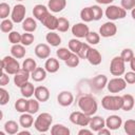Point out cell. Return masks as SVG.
Returning <instances> with one entry per match:
<instances>
[{
	"label": "cell",
	"instance_id": "1",
	"mask_svg": "<svg viewBox=\"0 0 135 135\" xmlns=\"http://www.w3.org/2000/svg\"><path fill=\"white\" fill-rule=\"evenodd\" d=\"M78 107H79L80 111H82L86 115L93 116L96 114V112L98 110V102L95 97H93L92 95L85 94V95H82L81 97H79Z\"/></svg>",
	"mask_w": 135,
	"mask_h": 135
},
{
	"label": "cell",
	"instance_id": "2",
	"mask_svg": "<svg viewBox=\"0 0 135 135\" xmlns=\"http://www.w3.org/2000/svg\"><path fill=\"white\" fill-rule=\"evenodd\" d=\"M53 123V116L50 113L43 112L37 116V118L34 121V128L39 133H46Z\"/></svg>",
	"mask_w": 135,
	"mask_h": 135
},
{
	"label": "cell",
	"instance_id": "3",
	"mask_svg": "<svg viewBox=\"0 0 135 135\" xmlns=\"http://www.w3.org/2000/svg\"><path fill=\"white\" fill-rule=\"evenodd\" d=\"M101 105L107 111H118L122 108V96L105 95L101 99Z\"/></svg>",
	"mask_w": 135,
	"mask_h": 135
},
{
	"label": "cell",
	"instance_id": "4",
	"mask_svg": "<svg viewBox=\"0 0 135 135\" xmlns=\"http://www.w3.org/2000/svg\"><path fill=\"white\" fill-rule=\"evenodd\" d=\"M1 65H2V71L7 73L8 75H15L21 69L17 58L13 57L12 55L3 57L1 61Z\"/></svg>",
	"mask_w": 135,
	"mask_h": 135
},
{
	"label": "cell",
	"instance_id": "5",
	"mask_svg": "<svg viewBox=\"0 0 135 135\" xmlns=\"http://www.w3.org/2000/svg\"><path fill=\"white\" fill-rule=\"evenodd\" d=\"M104 15L105 17L110 20V21H115V20H119V19H123L127 15V11L124 8H122L121 6L118 5H114V4H110L105 11H104Z\"/></svg>",
	"mask_w": 135,
	"mask_h": 135
},
{
	"label": "cell",
	"instance_id": "6",
	"mask_svg": "<svg viewBox=\"0 0 135 135\" xmlns=\"http://www.w3.org/2000/svg\"><path fill=\"white\" fill-rule=\"evenodd\" d=\"M110 73L115 77H120L126 73V62L120 56H115L110 62Z\"/></svg>",
	"mask_w": 135,
	"mask_h": 135
},
{
	"label": "cell",
	"instance_id": "7",
	"mask_svg": "<svg viewBox=\"0 0 135 135\" xmlns=\"http://www.w3.org/2000/svg\"><path fill=\"white\" fill-rule=\"evenodd\" d=\"M70 121L76 126H80L82 128L88 127L91 120V116L86 115L82 111H75L70 114Z\"/></svg>",
	"mask_w": 135,
	"mask_h": 135
},
{
	"label": "cell",
	"instance_id": "8",
	"mask_svg": "<svg viewBox=\"0 0 135 135\" xmlns=\"http://www.w3.org/2000/svg\"><path fill=\"white\" fill-rule=\"evenodd\" d=\"M107 88L110 93L116 94V93L123 91L127 88V81L122 77H114L108 81Z\"/></svg>",
	"mask_w": 135,
	"mask_h": 135
},
{
	"label": "cell",
	"instance_id": "9",
	"mask_svg": "<svg viewBox=\"0 0 135 135\" xmlns=\"http://www.w3.org/2000/svg\"><path fill=\"white\" fill-rule=\"evenodd\" d=\"M25 14H26V8L23 4L19 3L16 4L11 13V19L13 20L14 23H22L23 20L25 19Z\"/></svg>",
	"mask_w": 135,
	"mask_h": 135
},
{
	"label": "cell",
	"instance_id": "10",
	"mask_svg": "<svg viewBox=\"0 0 135 135\" xmlns=\"http://www.w3.org/2000/svg\"><path fill=\"white\" fill-rule=\"evenodd\" d=\"M117 33V25L113 21H108L104 22L100 27H99V35L103 38H110L115 36Z\"/></svg>",
	"mask_w": 135,
	"mask_h": 135
},
{
	"label": "cell",
	"instance_id": "11",
	"mask_svg": "<svg viewBox=\"0 0 135 135\" xmlns=\"http://www.w3.org/2000/svg\"><path fill=\"white\" fill-rule=\"evenodd\" d=\"M71 31H72V34H73L76 38H78V39H80V38H85V37L88 36V34L90 33V28H89V26L85 24V22H78V23H75V24L72 26Z\"/></svg>",
	"mask_w": 135,
	"mask_h": 135
},
{
	"label": "cell",
	"instance_id": "12",
	"mask_svg": "<svg viewBox=\"0 0 135 135\" xmlns=\"http://www.w3.org/2000/svg\"><path fill=\"white\" fill-rule=\"evenodd\" d=\"M30 77H31V73L21 68V69L14 75V83H15L16 86L20 88L21 85H23L25 82L28 81Z\"/></svg>",
	"mask_w": 135,
	"mask_h": 135
},
{
	"label": "cell",
	"instance_id": "13",
	"mask_svg": "<svg viewBox=\"0 0 135 135\" xmlns=\"http://www.w3.org/2000/svg\"><path fill=\"white\" fill-rule=\"evenodd\" d=\"M74 101V95L69 91H62L57 96V102L61 107H70Z\"/></svg>",
	"mask_w": 135,
	"mask_h": 135
},
{
	"label": "cell",
	"instance_id": "14",
	"mask_svg": "<svg viewBox=\"0 0 135 135\" xmlns=\"http://www.w3.org/2000/svg\"><path fill=\"white\" fill-rule=\"evenodd\" d=\"M49 7L43 5V4H36L34 7H33V16L35 19L39 20L40 22L50 14L49 12Z\"/></svg>",
	"mask_w": 135,
	"mask_h": 135
},
{
	"label": "cell",
	"instance_id": "15",
	"mask_svg": "<svg viewBox=\"0 0 135 135\" xmlns=\"http://www.w3.org/2000/svg\"><path fill=\"white\" fill-rule=\"evenodd\" d=\"M35 55L40 59H47L51 55V47L46 43H39L35 46Z\"/></svg>",
	"mask_w": 135,
	"mask_h": 135
},
{
	"label": "cell",
	"instance_id": "16",
	"mask_svg": "<svg viewBox=\"0 0 135 135\" xmlns=\"http://www.w3.org/2000/svg\"><path fill=\"white\" fill-rule=\"evenodd\" d=\"M122 126V119L118 115H110L105 119V127L109 128L111 131L118 130Z\"/></svg>",
	"mask_w": 135,
	"mask_h": 135
},
{
	"label": "cell",
	"instance_id": "17",
	"mask_svg": "<svg viewBox=\"0 0 135 135\" xmlns=\"http://www.w3.org/2000/svg\"><path fill=\"white\" fill-rule=\"evenodd\" d=\"M105 127V119H103L101 116H91V120L89 123V128L93 131V132H98L99 130H101L102 128Z\"/></svg>",
	"mask_w": 135,
	"mask_h": 135
},
{
	"label": "cell",
	"instance_id": "18",
	"mask_svg": "<svg viewBox=\"0 0 135 135\" xmlns=\"http://www.w3.org/2000/svg\"><path fill=\"white\" fill-rule=\"evenodd\" d=\"M108 81H109V79H108V77H107L105 75L99 74V75L95 76V77L91 80V83H92V86H93L95 90L100 91V90H103V89L107 86Z\"/></svg>",
	"mask_w": 135,
	"mask_h": 135
},
{
	"label": "cell",
	"instance_id": "19",
	"mask_svg": "<svg viewBox=\"0 0 135 135\" xmlns=\"http://www.w3.org/2000/svg\"><path fill=\"white\" fill-rule=\"evenodd\" d=\"M35 98L39 101V102H45L49 100L50 98V91L46 86L44 85H39L35 89V93H34Z\"/></svg>",
	"mask_w": 135,
	"mask_h": 135
},
{
	"label": "cell",
	"instance_id": "20",
	"mask_svg": "<svg viewBox=\"0 0 135 135\" xmlns=\"http://www.w3.org/2000/svg\"><path fill=\"white\" fill-rule=\"evenodd\" d=\"M86 60L92 64V65H99L102 61V56L100 54V52L94 47H91L89 54H88V57H86Z\"/></svg>",
	"mask_w": 135,
	"mask_h": 135
},
{
	"label": "cell",
	"instance_id": "21",
	"mask_svg": "<svg viewBox=\"0 0 135 135\" xmlns=\"http://www.w3.org/2000/svg\"><path fill=\"white\" fill-rule=\"evenodd\" d=\"M66 6V0H49L47 7L53 13H60Z\"/></svg>",
	"mask_w": 135,
	"mask_h": 135
},
{
	"label": "cell",
	"instance_id": "22",
	"mask_svg": "<svg viewBox=\"0 0 135 135\" xmlns=\"http://www.w3.org/2000/svg\"><path fill=\"white\" fill-rule=\"evenodd\" d=\"M41 23L50 31H56L58 27V17L52 15L51 13L41 21Z\"/></svg>",
	"mask_w": 135,
	"mask_h": 135
},
{
	"label": "cell",
	"instance_id": "23",
	"mask_svg": "<svg viewBox=\"0 0 135 135\" xmlns=\"http://www.w3.org/2000/svg\"><path fill=\"white\" fill-rule=\"evenodd\" d=\"M45 40H46V42H47L49 45L54 46V47L59 46L60 43H61V37L55 31H50L45 35Z\"/></svg>",
	"mask_w": 135,
	"mask_h": 135
},
{
	"label": "cell",
	"instance_id": "24",
	"mask_svg": "<svg viewBox=\"0 0 135 135\" xmlns=\"http://www.w3.org/2000/svg\"><path fill=\"white\" fill-rule=\"evenodd\" d=\"M59 68H60V64H59L58 59L53 58V57H49L44 63V69L46 70L47 73H51V74L58 72Z\"/></svg>",
	"mask_w": 135,
	"mask_h": 135
},
{
	"label": "cell",
	"instance_id": "25",
	"mask_svg": "<svg viewBox=\"0 0 135 135\" xmlns=\"http://www.w3.org/2000/svg\"><path fill=\"white\" fill-rule=\"evenodd\" d=\"M19 124L24 128V129H28L34 124V118H33V114L25 112L22 113L19 117Z\"/></svg>",
	"mask_w": 135,
	"mask_h": 135
},
{
	"label": "cell",
	"instance_id": "26",
	"mask_svg": "<svg viewBox=\"0 0 135 135\" xmlns=\"http://www.w3.org/2000/svg\"><path fill=\"white\" fill-rule=\"evenodd\" d=\"M25 46L21 43H18V44H13L12 47H11V55L17 59H21L25 56Z\"/></svg>",
	"mask_w": 135,
	"mask_h": 135
},
{
	"label": "cell",
	"instance_id": "27",
	"mask_svg": "<svg viewBox=\"0 0 135 135\" xmlns=\"http://www.w3.org/2000/svg\"><path fill=\"white\" fill-rule=\"evenodd\" d=\"M135 107V99L131 94H124L122 95V108L121 110L129 112L131 110H133V108Z\"/></svg>",
	"mask_w": 135,
	"mask_h": 135
},
{
	"label": "cell",
	"instance_id": "28",
	"mask_svg": "<svg viewBox=\"0 0 135 135\" xmlns=\"http://www.w3.org/2000/svg\"><path fill=\"white\" fill-rule=\"evenodd\" d=\"M46 70L44 68H40L37 66L35 71H33L31 73V78L35 81V82H41L46 78Z\"/></svg>",
	"mask_w": 135,
	"mask_h": 135
},
{
	"label": "cell",
	"instance_id": "29",
	"mask_svg": "<svg viewBox=\"0 0 135 135\" xmlns=\"http://www.w3.org/2000/svg\"><path fill=\"white\" fill-rule=\"evenodd\" d=\"M70 133H71L70 129L62 123H56L51 127L52 135H70Z\"/></svg>",
	"mask_w": 135,
	"mask_h": 135
},
{
	"label": "cell",
	"instance_id": "30",
	"mask_svg": "<svg viewBox=\"0 0 135 135\" xmlns=\"http://www.w3.org/2000/svg\"><path fill=\"white\" fill-rule=\"evenodd\" d=\"M19 89H20V93H21V95H22L23 97H25V98H31V97L34 95L36 88L34 86V84H33L32 82L27 81V82H25L23 85H21Z\"/></svg>",
	"mask_w": 135,
	"mask_h": 135
},
{
	"label": "cell",
	"instance_id": "31",
	"mask_svg": "<svg viewBox=\"0 0 135 135\" xmlns=\"http://www.w3.org/2000/svg\"><path fill=\"white\" fill-rule=\"evenodd\" d=\"M37 28V22L34 18L32 17H27L23 20L22 22V30L24 32H27V33H33L35 32Z\"/></svg>",
	"mask_w": 135,
	"mask_h": 135
},
{
	"label": "cell",
	"instance_id": "32",
	"mask_svg": "<svg viewBox=\"0 0 135 135\" xmlns=\"http://www.w3.org/2000/svg\"><path fill=\"white\" fill-rule=\"evenodd\" d=\"M19 128H20L19 124L15 120H7L4 123V131L6 134H9V135L17 134L19 132Z\"/></svg>",
	"mask_w": 135,
	"mask_h": 135
},
{
	"label": "cell",
	"instance_id": "33",
	"mask_svg": "<svg viewBox=\"0 0 135 135\" xmlns=\"http://www.w3.org/2000/svg\"><path fill=\"white\" fill-rule=\"evenodd\" d=\"M27 107H28V99H26L25 97L19 98L15 102V110L19 113L27 112Z\"/></svg>",
	"mask_w": 135,
	"mask_h": 135
},
{
	"label": "cell",
	"instance_id": "34",
	"mask_svg": "<svg viewBox=\"0 0 135 135\" xmlns=\"http://www.w3.org/2000/svg\"><path fill=\"white\" fill-rule=\"evenodd\" d=\"M80 18L83 22L93 21V13H92L91 6H85L80 11Z\"/></svg>",
	"mask_w": 135,
	"mask_h": 135
},
{
	"label": "cell",
	"instance_id": "35",
	"mask_svg": "<svg viewBox=\"0 0 135 135\" xmlns=\"http://www.w3.org/2000/svg\"><path fill=\"white\" fill-rule=\"evenodd\" d=\"M64 62H65V65L69 66V68H76L80 63V58L76 53H72L70 55V57Z\"/></svg>",
	"mask_w": 135,
	"mask_h": 135
},
{
	"label": "cell",
	"instance_id": "36",
	"mask_svg": "<svg viewBox=\"0 0 135 135\" xmlns=\"http://www.w3.org/2000/svg\"><path fill=\"white\" fill-rule=\"evenodd\" d=\"M13 27H14V22L13 20L11 19H3L0 23V30L2 33H7L9 34L12 31H13Z\"/></svg>",
	"mask_w": 135,
	"mask_h": 135
},
{
	"label": "cell",
	"instance_id": "37",
	"mask_svg": "<svg viewBox=\"0 0 135 135\" xmlns=\"http://www.w3.org/2000/svg\"><path fill=\"white\" fill-rule=\"evenodd\" d=\"M36 68H37V62H36L33 58L30 57V58L24 59V61H23V63H22V69H24L25 71L32 73L33 71L36 70Z\"/></svg>",
	"mask_w": 135,
	"mask_h": 135
},
{
	"label": "cell",
	"instance_id": "38",
	"mask_svg": "<svg viewBox=\"0 0 135 135\" xmlns=\"http://www.w3.org/2000/svg\"><path fill=\"white\" fill-rule=\"evenodd\" d=\"M123 130L128 135H135V119H128L123 123Z\"/></svg>",
	"mask_w": 135,
	"mask_h": 135
},
{
	"label": "cell",
	"instance_id": "39",
	"mask_svg": "<svg viewBox=\"0 0 135 135\" xmlns=\"http://www.w3.org/2000/svg\"><path fill=\"white\" fill-rule=\"evenodd\" d=\"M85 40H86V42H88L89 44H91V45H96V44H98L99 41H100V35H99V33L91 32V31H90V33H89L88 36L85 37Z\"/></svg>",
	"mask_w": 135,
	"mask_h": 135
},
{
	"label": "cell",
	"instance_id": "40",
	"mask_svg": "<svg viewBox=\"0 0 135 135\" xmlns=\"http://www.w3.org/2000/svg\"><path fill=\"white\" fill-rule=\"evenodd\" d=\"M70 28V21L64 18V17H59L58 18V27L57 31L61 32V33H65L68 32Z\"/></svg>",
	"mask_w": 135,
	"mask_h": 135
},
{
	"label": "cell",
	"instance_id": "41",
	"mask_svg": "<svg viewBox=\"0 0 135 135\" xmlns=\"http://www.w3.org/2000/svg\"><path fill=\"white\" fill-rule=\"evenodd\" d=\"M11 13H12V11H11L9 4L6 3V2H1L0 3V18L2 20L6 19Z\"/></svg>",
	"mask_w": 135,
	"mask_h": 135
},
{
	"label": "cell",
	"instance_id": "42",
	"mask_svg": "<svg viewBox=\"0 0 135 135\" xmlns=\"http://www.w3.org/2000/svg\"><path fill=\"white\" fill-rule=\"evenodd\" d=\"M81 44H82V42H81L78 38L70 39V40H69V43H68L69 49L71 50V52H72V53H76V54H77V52L79 51Z\"/></svg>",
	"mask_w": 135,
	"mask_h": 135
},
{
	"label": "cell",
	"instance_id": "43",
	"mask_svg": "<svg viewBox=\"0 0 135 135\" xmlns=\"http://www.w3.org/2000/svg\"><path fill=\"white\" fill-rule=\"evenodd\" d=\"M34 41H35V36L32 33L24 32V34H22V36H21V44H23L24 46L31 45Z\"/></svg>",
	"mask_w": 135,
	"mask_h": 135
},
{
	"label": "cell",
	"instance_id": "44",
	"mask_svg": "<svg viewBox=\"0 0 135 135\" xmlns=\"http://www.w3.org/2000/svg\"><path fill=\"white\" fill-rule=\"evenodd\" d=\"M71 54H72L71 50H70V49H66V47H59V49L56 51V55H57L58 59L63 60V61H65V60L70 57Z\"/></svg>",
	"mask_w": 135,
	"mask_h": 135
},
{
	"label": "cell",
	"instance_id": "45",
	"mask_svg": "<svg viewBox=\"0 0 135 135\" xmlns=\"http://www.w3.org/2000/svg\"><path fill=\"white\" fill-rule=\"evenodd\" d=\"M90 50H91L90 44H89L88 42H86V43L82 42V44H81V46H80L79 51L77 52V55L79 56V58H80V59H86V57H88V54H89Z\"/></svg>",
	"mask_w": 135,
	"mask_h": 135
},
{
	"label": "cell",
	"instance_id": "46",
	"mask_svg": "<svg viewBox=\"0 0 135 135\" xmlns=\"http://www.w3.org/2000/svg\"><path fill=\"white\" fill-rule=\"evenodd\" d=\"M39 111V101L35 98H30L28 99V107H27V112L31 114H36Z\"/></svg>",
	"mask_w": 135,
	"mask_h": 135
},
{
	"label": "cell",
	"instance_id": "47",
	"mask_svg": "<svg viewBox=\"0 0 135 135\" xmlns=\"http://www.w3.org/2000/svg\"><path fill=\"white\" fill-rule=\"evenodd\" d=\"M91 8H92V13H93V20L94 21H98V20H100L101 18H102V16H103V11H102V8L99 6V5H92L91 6Z\"/></svg>",
	"mask_w": 135,
	"mask_h": 135
},
{
	"label": "cell",
	"instance_id": "48",
	"mask_svg": "<svg viewBox=\"0 0 135 135\" xmlns=\"http://www.w3.org/2000/svg\"><path fill=\"white\" fill-rule=\"evenodd\" d=\"M21 36H22V34H20L19 32H17V31H12V32L8 34V41H9L12 44L21 43Z\"/></svg>",
	"mask_w": 135,
	"mask_h": 135
},
{
	"label": "cell",
	"instance_id": "49",
	"mask_svg": "<svg viewBox=\"0 0 135 135\" xmlns=\"http://www.w3.org/2000/svg\"><path fill=\"white\" fill-rule=\"evenodd\" d=\"M120 57L122 58V60H123L124 62H130L131 59L134 57L133 50H132V49H123V50L121 51Z\"/></svg>",
	"mask_w": 135,
	"mask_h": 135
},
{
	"label": "cell",
	"instance_id": "50",
	"mask_svg": "<svg viewBox=\"0 0 135 135\" xmlns=\"http://www.w3.org/2000/svg\"><path fill=\"white\" fill-rule=\"evenodd\" d=\"M8 101H9V94L3 86H1L0 88V104L5 105L6 103H8Z\"/></svg>",
	"mask_w": 135,
	"mask_h": 135
},
{
	"label": "cell",
	"instance_id": "51",
	"mask_svg": "<svg viewBox=\"0 0 135 135\" xmlns=\"http://www.w3.org/2000/svg\"><path fill=\"white\" fill-rule=\"evenodd\" d=\"M120 6L126 11H132L135 7V0H120Z\"/></svg>",
	"mask_w": 135,
	"mask_h": 135
},
{
	"label": "cell",
	"instance_id": "52",
	"mask_svg": "<svg viewBox=\"0 0 135 135\" xmlns=\"http://www.w3.org/2000/svg\"><path fill=\"white\" fill-rule=\"evenodd\" d=\"M123 78H124V80L127 81L128 84H134L135 83V72L134 71H130V72L124 73Z\"/></svg>",
	"mask_w": 135,
	"mask_h": 135
},
{
	"label": "cell",
	"instance_id": "53",
	"mask_svg": "<svg viewBox=\"0 0 135 135\" xmlns=\"http://www.w3.org/2000/svg\"><path fill=\"white\" fill-rule=\"evenodd\" d=\"M8 82H9L8 74L3 71L2 74H1V76H0V85H1V86H4V85L8 84Z\"/></svg>",
	"mask_w": 135,
	"mask_h": 135
},
{
	"label": "cell",
	"instance_id": "54",
	"mask_svg": "<svg viewBox=\"0 0 135 135\" xmlns=\"http://www.w3.org/2000/svg\"><path fill=\"white\" fill-rule=\"evenodd\" d=\"M97 134H98V135H110V134H111V130H110L109 128L104 127V128H102L101 130H99V131L97 132Z\"/></svg>",
	"mask_w": 135,
	"mask_h": 135
},
{
	"label": "cell",
	"instance_id": "55",
	"mask_svg": "<svg viewBox=\"0 0 135 135\" xmlns=\"http://www.w3.org/2000/svg\"><path fill=\"white\" fill-rule=\"evenodd\" d=\"M84 134L85 135H91V134H93V131L91 129L88 130V129H84V128L78 131V135H84Z\"/></svg>",
	"mask_w": 135,
	"mask_h": 135
},
{
	"label": "cell",
	"instance_id": "56",
	"mask_svg": "<svg viewBox=\"0 0 135 135\" xmlns=\"http://www.w3.org/2000/svg\"><path fill=\"white\" fill-rule=\"evenodd\" d=\"M98 4H104V5H109V4H111L114 0H95Z\"/></svg>",
	"mask_w": 135,
	"mask_h": 135
},
{
	"label": "cell",
	"instance_id": "57",
	"mask_svg": "<svg viewBox=\"0 0 135 135\" xmlns=\"http://www.w3.org/2000/svg\"><path fill=\"white\" fill-rule=\"evenodd\" d=\"M130 68H131L132 71L135 72V56H134V57L131 59V61H130Z\"/></svg>",
	"mask_w": 135,
	"mask_h": 135
},
{
	"label": "cell",
	"instance_id": "58",
	"mask_svg": "<svg viewBox=\"0 0 135 135\" xmlns=\"http://www.w3.org/2000/svg\"><path fill=\"white\" fill-rule=\"evenodd\" d=\"M17 134H19V135H30L31 134V132L30 131H26V130H24V131H21V132H18Z\"/></svg>",
	"mask_w": 135,
	"mask_h": 135
},
{
	"label": "cell",
	"instance_id": "59",
	"mask_svg": "<svg viewBox=\"0 0 135 135\" xmlns=\"http://www.w3.org/2000/svg\"><path fill=\"white\" fill-rule=\"evenodd\" d=\"M131 16H132V18L135 20V7H134V8L131 11Z\"/></svg>",
	"mask_w": 135,
	"mask_h": 135
},
{
	"label": "cell",
	"instance_id": "60",
	"mask_svg": "<svg viewBox=\"0 0 135 135\" xmlns=\"http://www.w3.org/2000/svg\"><path fill=\"white\" fill-rule=\"evenodd\" d=\"M16 1H20L21 2V1H24V0H16Z\"/></svg>",
	"mask_w": 135,
	"mask_h": 135
}]
</instances>
